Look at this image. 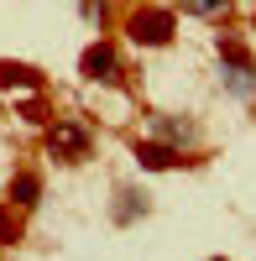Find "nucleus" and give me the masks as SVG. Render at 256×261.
Masks as SVG:
<instances>
[{
    "label": "nucleus",
    "mask_w": 256,
    "mask_h": 261,
    "mask_svg": "<svg viewBox=\"0 0 256 261\" xmlns=\"http://www.w3.org/2000/svg\"><path fill=\"white\" fill-rule=\"evenodd\" d=\"M37 199H42V178H37V172H11V204L32 209Z\"/></svg>",
    "instance_id": "obj_6"
},
{
    "label": "nucleus",
    "mask_w": 256,
    "mask_h": 261,
    "mask_svg": "<svg viewBox=\"0 0 256 261\" xmlns=\"http://www.w3.org/2000/svg\"><path fill=\"white\" fill-rule=\"evenodd\" d=\"M79 73L89 79V84H115V79H120V58H115V47H110V42H89V47H84V58H79Z\"/></svg>",
    "instance_id": "obj_3"
},
{
    "label": "nucleus",
    "mask_w": 256,
    "mask_h": 261,
    "mask_svg": "<svg viewBox=\"0 0 256 261\" xmlns=\"http://www.w3.org/2000/svg\"><path fill=\"white\" fill-rule=\"evenodd\" d=\"M84 16H89V21H105V0H84Z\"/></svg>",
    "instance_id": "obj_11"
},
{
    "label": "nucleus",
    "mask_w": 256,
    "mask_h": 261,
    "mask_svg": "<svg viewBox=\"0 0 256 261\" xmlns=\"http://www.w3.org/2000/svg\"><path fill=\"white\" fill-rule=\"evenodd\" d=\"M136 162L152 172H167V167H183V151L173 141H136Z\"/></svg>",
    "instance_id": "obj_4"
},
{
    "label": "nucleus",
    "mask_w": 256,
    "mask_h": 261,
    "mask_svg": "<svg viewBox=\"0 0 256 261\" xmlns=\"http://www.w3.org/2000/svg\"><path fill=\"white\" fill-rule=\"evenodd\" d=\"M47 151L63 157V162L89 157V130H84L79 120H53V125H47Z\"/></svg>",
    "instance_id": "obj_2"
},
{
    "label": "nucleus",
    "mask_w": 256,
    "mask_h": 261,
    "mask_svg": "<svg viewBox=\"0 0 256 261\" xmlns=\"http://www.w3.org/2000/svg\"><path fill=\"white\" fill-rule=\"evenodd\" d=\"M209 261H225V256H209Z\"/></svg>",
    "instance_id": "obj_13"
},
{
    "label": "nucleus",
    "mask_w": 256,
    "mask_h": 261,
    "mask_svg": "<svg viewBox=\"0 0 256 261\" xmlns=\"http://www.w3.org/2000/svg\"><path fill=\"white\" fill-rule=\"evenodd\" d=\"M0 89H42V73L32 68V63H16V58H6L0 63Z\"/></svg>",
    "instance_id": "obj_5"
},
{
    "label": "nucleus",
    "mask_w": 256,
    "mask_h": 261,
    "mask_svg": "<svg viewBox=\"0 0 256 261\" xmlns=\"http://www.w3.org/2000/svg\"><path fill=\"white\" fill-rule=\"evenodd\" d=\"M0 241H16V230H11V220H6V209H0Z\"/></svg>",
    "instance_id": "obj_12"
},
{
    "label": "nucleus",
    "mask_w": 256,
    "mask_h": 261,
    "mask_svg": "<svg viewBox=\"0 0 256 261\" xmlns=\"http://www.w3.org/2000/svg\"><path fill=\"white\" fill-rule=\"evenodd\" d=\"M157 130H162L173 146H188V141H194V125H188V120H157Z\"/></svg>",
    "instance_id": "obj_8"
},
{
    "label": "nucleus",
    "mask_w": 256,
    "mask_h": 261,
    "mask_svg": "<svg viewBox=\"0 0 256 261\" xmlns=\"http://www.w3.org/2000/svg\"><path fill=\"white\" fill-rule=\"evenodd\" d=\"M21 115H27L32 125H47V120H53L47 110H42V99H21Z\"/></svg>",
    "instance_id": "obj_10"
},
{
    "label": "nucleus",
    "mask_w": 256,
    "mask_h": 261,
    "mask_svg": "<svg viewBox=\"0 0 256 261\" xmlns=\"http://www.w3.org/2000/svg\"><path fill=\"white\" fill-rule=\"evenodd\" d=\"M178 32V21L173 11H162V6H136L131 16H125V37L136 42V47H167Z\"/></svg>",
    "instance_id": "obj_1"
},
{
    "label": "nucleus",
    "mask_w": 256,
    "mask_h": 261,
    "mask_svg": "<svg viewBox=\"0 0 256 261\" xmlns=\"http://www.w3.org/2000/svg\"><path fill=\"white\" fill-rule=\"evenodd\" d=\"M220 79H225L230 94H256V63H225Z\"/></svg>",
    "instance_id": "obj_7"
},
{
    "label": "nucleus",
    "mask_w": 256,
    "mask_h": 261,
    "mask_svg": "<svg viewBox=\"0 0 256 261\" xmlns=\"http://www.w3.org/2000/svg\"><path fill=\"white\" fill-rule=\"evenodd\" d=\"M178 6H183L188 16H225L230 0H178Z\"/></svg>",
    "instance_id": "obj_9"
}]
</instances>
